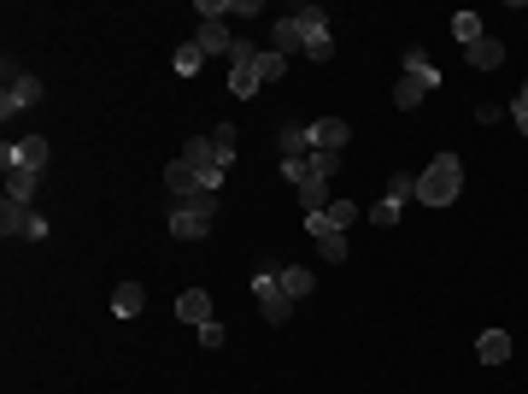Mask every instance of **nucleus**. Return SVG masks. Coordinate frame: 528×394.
Returning <instances> with one entry per match:
<instances>
[{
	"label": "nucleus",
	"instance_id": "5701e85b",
	"mask_svg": "<svg viewBox=\"0 0 528 394\" xmlns=\"http://www.w3.org/2000/svg\"><path fill=\"white\" fill-rule=\"evenodd\" d=\"M171 65H176V77H200V65H206V47H200V42H182Z\"/></svg>",
	"mask_w": 528,
	"mask_h": 394
},
{
	"label": "nucleus",
	"instance_id": "473e14b6",
	"mask_svg": "<svg viewBox=\"0 0 528 394\" xmlns=\"http://www.w3.org/2000/svg\"><path fill=\"white\" fill-rule=\"evenodd\" d=\"M223 341H230V330H223L218 318H211V324H200V348H223Z\"/></svg>",
	"mask_w": 528,
	"mask_h": 394
},
{
	"label": "nucleus",
	"instance_id": "b1692460",
	"mask_svg": "<svg viewBox=\"0 0 528 394\" xmlns=\"http://www.w3.org/2000/svg\"><path fill=\"white\" fill-rule=\"evenodd\" d=\"M399 212H406V201H394V194H382V201L370 206V224H376V230H394V224H399Z\"/></svg>",
	"mask_w": 528,
	"mask_h": 394
},
{
	"label": "nucleus",
	"instance_id": "412c9836",
	"mask_svg": "<svg viewBox=\"0 0 528 394\" xmlns=\"http://www.w3.org/2000/svg\"><path fill=\"white\" fill-rule=\"evenodd\" d=\"M288 18L299 24V35H306V42H311L318 30H329V12H323V6H311V0H299V6L288 12Z\"/></svg>",
	"mask_w": 528,
	"mask_h": 394
},
{
	"label": "nucleus",
	"instance_id": "7ed1b4c3",
	"mask_svg": "<svg viewBox=\"0 0 528 394\" xmlns=\"http://www.w3.org/2000/svg\"><path fill=\"white\" fill-rule=\"evenodd\" d=\"M211 218H218V194H200V201H188V206L171 212V236L176 241H200L211 230Z\"/></svg>",
	"mask_w": 528,
	"mask_h": 394
},
{
	"label": "nucleus",
	"instance_id": "6ab92c4d",
	"mask_svg": "<svg viewBox=\"0 0 528 394\" xmlns=\"http://www.w3.org/2000/svg\"><path fill=\"white\" fill-rule=\"evenodd\" d=\"M276 282H282V294H288V300H299V294H311V289H318V277H311L306 265H282V271H276Z\"/></svg>",
	"mask_w": 528,
	"mask_h": 394
},
{
	"label": "nucleus",
	"instance_id": "72a5a7b5",
	"mask_svg": "<svg viewBox=\"0 0 528 394\" xmlns=\"http://www.w3.org/2000/svg\"><path fill=\"white\" fill-rule=\"evenodd\" d=\"M311 165H318V177L329 182V177H335V165H341V153H311Z\"/></svg>",
	"mask_w": 528,
	"mask_h": 394
},
{
	"label": "nucleus",
	"instance_id": "6e6552de",
	"mask_svg": "<svg viewBox=\"0 0 528 394\" xmlns=\"http://www.w3.org/2000/svg\"><path fill=\"white\" fill-rule=\"evenodd\" d=\"M0 165H6V171H42L47 165V135H24V142H6V147H0Z\"/></svg>",
	"mask_w": 528,
	"mask_h": 394
},
{
	"label": "nucleus",
	"instance_id": "1a4fd4ad",
	"mask_svg": "<svg viewBox=\"0 0 528 394\" xmlns=\"http://www.w3.org/2000/svg\"><path fill=\"white\" fill-rule=\"evenodd\" d=\"M165 189H171L176 206H188V201H200V194H206V182H200V171L188 165V159H171V165H165Z\"/></svg>",
	"mask_w": 528,
	"mask_h": 394
},
{
	"label": "nucleus",
	"instance_id": "dca6fc26",
	"mask_svg": "<svg viewBox=\"0 0 528 394\" xmlns=\"http://www.w3.org/2000/svg\"><path fill=\"white\" fill-rule=\"evenodd\" d=\"M270 47H276L282 59L306 54V35H299V24H294V18H276V30H270Z\"/></svg>",
	"mask_w": 528,
	"mask_h": 394
},
{
	"label": "nucleus",
	"instance_id": "a878e982",
	"mask_svg": "<svg viewBox=\"0 0 528 394\" xmlns=\"http://www.w3.org/2000/svg\"><path fill=\"white\" fill-rule=\"evenodd\" d=\"M282 177L294 182V189H306V182H318V165H311V153H306V159H282Z\"/></svg>",
	"mask_w": 528,
	"mask_h": 394
},
{
	"label": "nucleus",
	"instance_id": "9d476101",
	"mask_svg": "<svg viewBox=\"0 0 528 394\" xmlns=\"http://www.w3.org/2000/svg\"><path fill=\"white\" fill-rule=\"evenodd\" d=\"M182 159L194 171H230V159L218 153V142H211V135H188V142H182Z\"/></svg>",
	"mask_w": 528,
	"mask_h": 394
},
{
	"label": "nucleus",
	"instance_id": "c9c22d12",
	"mask_svg": "<svg viewBox=\"0 0 528 394\" xmlns=\"http://www.w3.org/2000/svg\"><path fill=\"white\" fill-rule=\"evenodd\" d=\"M259 12H264L259 0H230V18H259Z\"/></svg>",
	"mask_w": 528,
	"mask_h": 394
},
{
	"label": "nucleus",
	"instance_id": "ddd939ff",
	"mask_svg": "<svg viewBox=\"0 0 528 394\" xmlns=\"http://www.w3.org/2000/svg\"><path fill=\"white\" fill-rule=\"evenodd\" d=\"M176 318H182V324H211V294L206 289H188V294H176Z\"/></svg>",
	"mask_w": 528,
	"mask_h": 394
},
{
	"label": "nucleus",
	"instance_id": "423d86ee",
	"mask_svg": "<svg viewBox=\"0 0 528 394\" xmlns=\"http://www.w3.org/2000/svg\"><path fill=\"white\" fill-rule=\"evenodd\" d=\"M42 101V77L35 71H18V65H6V89H0V113H24V106H35Z\"/></svg>",
	"mask_w": 528,
	"mask_h": 394
},
{
	"label": "nucleus",
	"instance_id": "a211bd4d",
	"mask_svg": "<svg viewBox=\"0 0 528 394\" xmlns=\"http://www.w3.org/2000/svg\"><path fill=\"white\" fill-rule=\"evenodd\" d=\"M35 189H42V171H6V201H24V206H30L35 201Z\"/></svg>",
	"mask_w": 528,
	"mask_h": 394
},
{
	"label": "nucleus",
	"instance_id": "f8f14e48",
	"mask_svg": "<svg viewBox=\"0 0 528 394\" xmlns=\"http://www.w3.org/2000/svg\"><path fill=\"white\" fill-rule=\"evenodd\" d=\"M464 59H470L475 71H499V65H505V42H499V35H482V42L464 47Z\"/></svg>",
	"mask_w": 528,
	"mask_h": 394
},
{
	"label": "nucleus",
	"instance_id": "393cba45",
	"mask_svg": "<svg viewBox=\"0 0 528 394\" xmlns=\"http://www.w3.org/2000/svg\"><path fill=\"white\" fill-rule=\"evenodd\" d=\"M288 65H294V59H282L276 47H264V54H259V77H264V83H282Z\"/></svg>",
	"mask_w": 528,
	"mask_h": 394
},
{
	"label": "nucleus",
	"instance_id": "aec40b11",
	"mask_svg": "<svg viewBox=\"0 0 528 394\" xmlns=\"http://www.w3.org/2000/svg\"><path fill=\"white\" fill-rule=\"evenodd\" d=\"M475 353H482V365H505L511 360V336H505V330H482Z\"/></svg>",
	"mask_w": 528,
	"mask_h": 394
},
{
	"label": "nucleus",
	"instance_id": "f03ea898",
	"mask_svg": "<svg viewBox=\"0 0 528 394\" xmlns=\"http://www.w3.org/2000/svg\"><path fill=\"white\" fill-rule=\"evenodd\" d=\"M458 189H464L458 153H435L429 171H417V201L423 206H452V201H458Z\"/></svg>",
	"mask_w": 528,
	"mask_h": 394
},
{
	"label": "nucleus",
	"instance_id": "0eeeda50",
	"mask_svg": "<svg viewBox=\"0 0 528 394\" xmlns=\"http://www.w3.org/2000/svg\"><path fill=\"white\" fill-rule=\"evenodd\" d=\"M306 236L318 241V253H323L329 265H341V260H347V230H335L323 212H306Z\"/></svg>",
	"mask_w": 528,
	"mask_h": 394
},
{
	"label": "nucleus",
	"instance_id": "c756f323",
	"mask_svg": "<svg viewBox=\"0 0 528 394\" xmlns=\"http://www.w3.org/2000/svg\"><path fill=\"white\" fill-rule=\"evenodd\" d=\"M323 218H329L335 230H347L352 218H358V206H352V201H329V206H323Z\"/></svg>",
	"mask_w": 528,
	"mask_h": 394
},
{
	"label": "nucleus",
	"instance_id": "39448f33",
	"mask_svg": "<svg viewBox=\"0 0 528 394\" xmlns=\"http://www.w3.org/2000/svg\"><path fill=\"white\" fill-rule=\"evenodd\" d=\"M0 236H24V241H42L47 236V218L35 212V206H24V201H0Z\"/></svg>",
	"mask_w": 528,
	"mask_h": 394
},
{
	"label": "nucleus",
	"instance_id": "f704fd0d",
	"mask_svg": "<svg viewBox=\"0 0 528 394\" xmlns=\"http://www.w3.org/2000/svg\"><path fill=\"white\" fill-rule=\"evenodd\" d=\"M511 118H517V130L528 135V83H523V94H517V101H511Z\"/></svg>",
	"mask_w": 528,
	"mask_h": 394
},
{
	"label": "nucleus",
	"instance_id": "9b49d317",
	"mask_svg": "<svg viewBox=\"0 0 528 394\" xmlns=\"http://www.w3.org/2000/svg\"><path fill=\"white\" fill-rule=\"evenodd\" d=\"M347 142H352V130L341 118H318V124H311V147H318V153H341Z\"/></svg>",
	"mask_w": 528,
	"mask_h": 394
},
{
	"label": "nucleus",
	"instance_id": "bb28decb",
	"mask_svg": "<svg viewBox=\"0 0 528 394\" xmlns=\"http://www.w3.org/2000/svg\"><path fill=\"white\" fill-rule=\"evenodd\" d=\"M452 35H458L464 47L482 42V18H475V12H452Z\"/></svg>",
	"mask_w": 528,
	"mask_h": 394
},
{
	"label": "nucleus",
	"instance_id": "4be33fe9",
	"mask_svg": "<svg viewBox=\"0 0 528 394\" xmlns=\"http://www.w3.org/2000/svg\"><path fill=\"white\" fill-rule=\"evenodd\" d=\"M306 153H318L311 147V124H288L282 130V159H306Z\"/></svg>",
	"mask_w": 528,
	"mask_h": 394
},
{
	"label": "nucleus",
	"instance_id": "f257e3e1",
	"mask_svg": "<svg viewBox=\"0 0 528 394\" xmlns=\"http://www.w3.org/2000/svg\"><path fill=\"white\" fill-rule=\"evenodd\" d=\"M435 89H440V71L429 65V54H423V47H406V71H399V83H394V106L411 113V106H423Z\"/></svg>",
	"mask_w": 528,
	"mask_h": 394
},
{
	"label": "nucleus",
	"instance_id": "f3484780",
	"mask_svg": "<svg viewBox=\"0 0 528 394\" xmlns=\"http://www.w3.org/2000/svg\"><path fill=\"white\" fill-rule=\"evenodd\" d=\"M142 306H147L142 282H118V289H112V312H118V318H142Z\"/></svg>",
	"mask_w": 528,
	"mask_h": 394
},
{
	"label": "nucleus",
	"instance_id": "4468645a",
	"mask_svg": "<svg viewBox=\"0 0 528 394\" xmlns=\"http://www.w3.org/2000/svg\"><path fill=\"white\" fill-rule=\"evenodd\" d=\"M230 89L241 94V101L264 89V77H259V54H253V59H235V65H230Z\"/></svg>",
	"mask_w": 528,
	"mask_h": 394
},
{
	"label": "nucleus",
	"instance_id": "e433bc0d",
	"mask_svg": "<svg viewBox=\"0 0 528 394\" xmlns=\"http://www.w3.org/2000/svg\"><path fill=\"white\" fill-rule=\"evenodd\" d=\"M200 18H230V0H200Z\"/></svg>",
	"mask_w": 528,
	"mask_h": 394
},
{
	"label": "nucleus",
	"instance_id": "2f4dec72",
	"mask_svg": "<svg viewBox=\"0 0 528 394\" xmlns=\"http://www.w3.org/2000/svg\"><path fill=\"white\" fill-rule=\"evenodd\" d=\"M211 142H218V153L235 165V124H218V130H211Z\"/></svg>",
	"mask_w": 528,
	"mask_h": 394
},
{
	"label": "nucleus",
	"instance_id": "2eb2a0df",
	"mask_svg": "<svg viewBox=\"0 0 528 394\" xmlns=\"http://www.w3.org/2000/svg\"><path fill=\"white\" fill-rule=\"evenodd\" d=\"M194 42L206 47V54H230L235 35H230V24H223V18H200V35H194Z\"/></svg>",
	"mask_w": 528,
	"mask_h": 394
},
{
	"label": "nucleus",
	"instance_id": "7c9ffc66",
	"mask_svg": "<svg viewBox=\"0 0 528 394\" xmlns=\"http://www.w3.org/2000/svg\"><path fill=\"white\" fill-rule=\"evenodd\" d=\"M306 59H335V35H329V30H318V35L306 42Z\"/></svg>",
	"mask_w": 528,
	"mask_h": 394
},
{
	"label": "nucleus",
	"instance_id": "cd10ccee",
	"mask_svg": "<svg viewBox=\"0 0 528 394\" xmlns=\"http://www.w3.org/2000/svg\"><path fill=\"white\" fill-rule=\"evenodd\" d=\"M387 194H394V201H417V171H394V177H387Z\"/></svg>",
	"mask_w": 528,
	"mask_h": 394
},
{
	"label": "nucleus",
	"instance_id": "20e7f679",
	"mask_svg": "<svg viewBox=\"0 0 528 394\" xmlns=\"http://www.w3.org/2000/svg\"><path fill=\"white\" fill-rule=\"evenodd\" d=\"M253 300H259L264 324H276V330H282L288 318H294V300H288V294H282V282H276V271H270V265H264L259 277H253Z\"/></svg>",
	"mask_w": 528,
	"mask_h": 394
},
{
	"label": "nucleus",
	"instance_id": "c85d7f7f",
	"mask_svg": "<svg viewBox=\"0 0 528 394\" xmlns=\"http://www.w3.org/2000/svg\"><path fill=\"white\" fill-rule=\"evenodd\" d=\"M299 201H306V212H323V206H329V182H306V189H299Z\"/></svg>",
	"mask_w": 528,
	"mask_h": 394
}]
</instances>
